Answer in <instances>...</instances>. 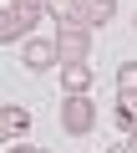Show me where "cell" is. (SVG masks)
<instances>
[{
  "instance_id": "4",
  "label": "cell",
  "mask_w": 137,
  "mask_h": 153,
  "mask_svg": "<svg viewBox=\"0 0 137 153\" xmlns=\"http://www.w3.org/2000/svg\"><path fill=\"white\" fill-rule=\"evenodd\" d=\"M56 46H61V61H86V51H92V26L66 21V26L56 31Z\"/></svg>"
},
{
  "instance_id": "14",
  "label": "cell",
  "mask_w": 137,
  "mask_h": 153,
  "mask_svg": "<svg viewBox=\"0 0 137 153\" xmlns=\"http://www.w3.org/2000/svg\"><path fill=\"white\" fill-rule=\"evenodd\" d=\"M132 26H137V21H132Z\"/></svg>"
},
{
  "instance_id": "9",
  "label": "cell",
  "mask_w": 137,
  "mask_h": 153,
  "mask_svg": "<svg viewBox=\"0 0 137 153\" xmlns=\"http://www.w3.org/2000/svg\"><path fill=\"white\" fill-rule=\"evenodd\" d=\"M46 16H51L56 26H66V21H76V0H46Z\"/></svg>"
},
{
  "instance_id": "12",
  "label": "cell",
  "mask_w": 137,
  "mask_h": 153,
  "mask_svg": "<svg viewBox=\"0 0 137 153\" xmlns=\"http://www.w3.org/2000/svg\"><path fill=\"white\" fill-rule=\"evenodd\" d=\"M107 153H137V148H132V143H117V148H107Z\"/></svg>"
},
{
  "instance_id": "5",
  "label": "cell",
  "mask_w": 137,
  "mask_h": 153,
  "mask_svg": "<svg viewBox=\"0 0 137 153\" xmlns=\"http://www.w3.org/2000/svg\"><path fill=\"white\" fill-rule=\"evenodd\" d=\"M92 92V66L86 61H61V97H86Z\"/></svg>"
},
{
  "instance_id": "7",
  "label": "cell",
  "mask_w": 137,
  "mask_h": 153,
  "mask_svg": "<svg viewBox=\"0 0 137 153\" xmlns=\"http://www.w3.org/2000/svg\"><path fill=\"white\" fill-rule=\"evenodd\" d=\"M26 128H31V112H26L21 102H5V107H0V133H5L10 143H15V138H21Z\"/></svg>"
},
{
  "instance_id": "1",
  "label": "cell",
  "mask_w": 137,
  "mask_h": 153,
  "mask_svg": "<svg viewBox=\"0 0 137 153\" xmlns=\"http://www.w3.org/2000/svg\"><path fill=\"white\" fill-rule=\"evenodd\" d=\"M41 16H46V0H5V10H0V41L5 46H26L36 36Z\"/></svg>"
},
{
  "instance_id": "3",
  "label": "cell",
  "mask_w": 137,
  "mask_h": 153,
  "mask_svg": "<svg viewBox=\"0 0 137 153\" xmlns=\"http://www.w3.org/2000/svg\"><path fill=\"white\" fill-rule=\"evenodd\" d=\"M21 61H26V71H51V66H61L56 36H31V41L21 46Z\"/></svg>"
},
{
  "instance_id": "8",
  "label": "cell",
  "mask_w": 137,
  "mask_h": 153,
  "mask_svg": "<svg viewBox=\"0 0 137 153\" xmlns=\"http://www.w3.org/2000/svg\"><path fill=\"white\" fill-rule=\"evenodd\" d=\"M127 138L137 133V92H117V117H112Z\"/></svg>"
},
{
  "instance_id": "2",
  "label": "cell",
  "mask_w": 137,
  "mask_h": 153,
  "mask_svg": "<svg viewBox=\"0 0 137 153\" xmlns=\"http://www.w3.org/2000/svg\"><path fill=\"white\" fill-rule=\"evenodd\" d=\"M61 128L71 138H86L97 128V102L92 97H61Z\"/></svg>"
},
{
  "instance_id": "13",
  "label": "cell",
  "mask_w": 137,
  "mask_h": 153,
  "mask_svg": "<svg viewBox=\"0 0 137 153\" xmlns=\"http://www.w3.org/2000/svg\"><path fill=\"white\" fill-rule=\"evenodd\" d=\"M127 143H132V148H137V133H132V138H127Z\"/></svg>"
},
{
  "instance_id": "11",
  "label": "cell",
  "mask_w": 137,
  "mask_h": 153,
  "mask_svg": "<svg viewBox=\"0 0 137 153\" xmlns=\"http://www.w3.org/2000/svg\"><path fill=\"white\" fill-rule=\"evenodd\" d=\"M10 153H46V148H31V143H10Z\"/></svg>"
},
{
  "instance_id": "10",
  "label": "cell",
  "mask_w": 137,
  "mask_h": 153,
  "mask_svg": "<svg viewBox=\"0 0 137 153\" xmlns=\"http://www.w3.org/2000/svg\"><path fill=\"white\" fill-rule=\"evenodd\" d=\"M117 92H137V61H122L117 66Z\"/></svg>"
},
{
  "instance_id": "6",
  "label": "cell",
  "mask_w": 137,
  "mask_h": 153,
  "mask_svg": "<svg viewBox=\"0 0 137 153\" xmlns=\"http://www.w3.org/2000/svg\"><path fill=\"white\" fill-rule=\"evenodd\" d=\"M112 16H117V0H76V21H81V26H92V31H97V26H107Z\"/></svg>"
}]
</instances>
